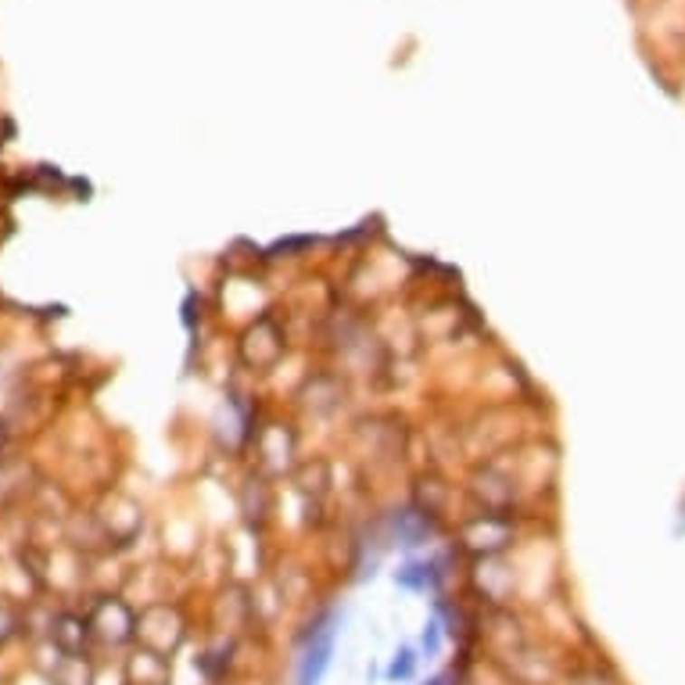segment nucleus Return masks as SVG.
<instances>
[]
</instances>
